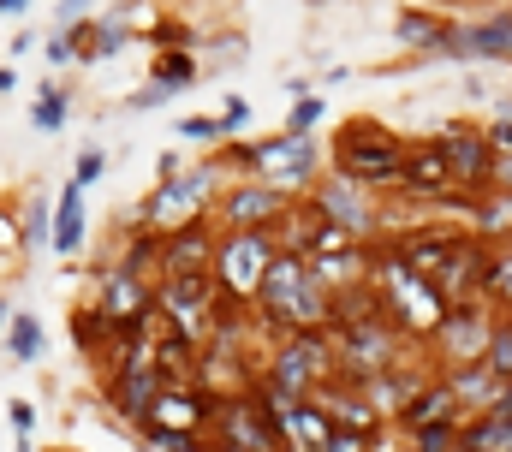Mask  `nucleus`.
Listing matches in <instances>:
<instances>
[{
  "label": "nucleus",
  "mask_w": 512,
  "mask_h": 452,
  "mask_svg": "<svg viewBox=\"0 0 512 452\" xmlns=\"http://www.w3.org/2000/svg\"><path fill=\"white\" fill-rule=\"evenodd\" d=\"M328 316H334V292L316 280L310 256L280 250L274 268H268V280H262V292H256V304H251L256 334L274 339V334H298V328H328Z\"/></svg>",
  "instance_id": "nucleus-1"
},
{
  "label": "nucleus",
  "mask_w": 512,
  "mask_h": 452,
  "mask_svg": "<svg viewBox=\"0 0 512 452\" xmlns=\"http://www.w3.org/2000/svg\"><path fill=\"white\" fill-rule=\"evenodd\" d=\"M370 286L382 292L393 328L411 339V345H429V334H435V328H441V316H447V292H441L435 280L411 274L387 244H376V256H370Z\"/></svg>",
  "instance_id": "nucleus-2"
},
{
  "label": "nucleus",
  "mask_w": 512,
  "mask_h": 452,
  "mask_svg": "<svg viewBox=\"0 0 512 452\" xmlns=\"http://www.w3.org/2000/svg\"><path fill=\"white\" fill-rule=\"evenodd\" d=\"M227 185H233L227 167H221L215 155H203V161L185 167L179 179H161V185L137 203V221L155 226L161 238H167V232H185V226H197V221H215V203H221Z\"/></svg>",
  "instance_id": "nucleus-3"
},
{
  "label": "nucleus",
  "mask_w": 512,
  "mask_h": 452,
  "mask_svg": "<svg viewBox=\"0 0 512 452\" xmlns=\"http://www.w3.org/2000/svg\"><path fill=\"white\" fill-rule=\"evenodd\" d=\"M256 357H262L256 363V381L262 387H280V393H298V399H316L334 381V334L328 328L274 334V339H262Z\"/></svg>",
  "instance_id": "nucleus-4"
},
{
  "label": "nucleus",
  "mask_w": 512,
  "mask_h": 452,
  "mask_svg": "<svg viewBox=\"0 0 512 452\" xmlns=\"http://www.w3.org/2000/svg\"><path fill=\"white\" fill-rule=\"evenodd\" d=\"M405 143H411V137L387 131L382 119H370V113H358V119H346V125L334 131L328 161H334V173H346V179H358V185H370V191L387 197V191H399Z\"/></svg>",
  "instance_id": "nucleus-5"
},
{
  "label": "nucleus",
  "mask_w": 512,
  "mask_h": 452,
  "mask_svg": "<svg viewBox=\"0 0 512 452\" xmlns=\"http://www.w3.org/2000/svg\"><path fill=\"white\" fill-rule=\"evenodd\" d=\"M155 316L167 334H179L191 351H203L221 322V286L215 274H167L155 280Z\"/></svg>",
  "instance_id": "nucleus-6"
},
{
  "label": "nucleus",
  "mask_w": 512,
  "mask_h": 452,
  "mask_svg": "<svg viewBox=\"0 0 512 452\" xmlns=\"http://www.w3.org/2000/svg\"><path fill=\"white\" fill-rule=\"evenodd\" d=\"M334 334V381H352L364 387L370 375H382L393 363H405L417 345L393 328V316H370V322H352V328H328Z\"/></svg>",
  "instance_id": "nucleus-7"
},
{
  "label": "nucleus",
  "mask_w": 512,
  "mask_h": 452,
  "mask_svg": "<svg viewBox=\"0 0 512 452\" xmlns=\"http://www.w3.org/2000/svg\"><path fill=\"white\" fill-rule=\"evenodd\" d=\"M310 203L322 209V221L340 226V232H346V238H358V244H382V238H387L382 191H370V185H358V179H346V173H334V167L310 185Z\"/></svg>",
  "instance_id": "nucleus-8"
},
{
  "label": "nucleus",
  "mask_w": 512,
  "mask_h": 452,
  "mask_svg": "<svg viewBox=\"0 0 512 452\" xmlns=\"http://www.w3.org/2000/svg\"><path fill=\"white\" fill-rule=\"evenodd\" d=\"M90 310L114 328V339L161 328V316H155V274H137V268H120V262H102V268H96V298H90Z\"/></svg>",
  "instance_id": "nucleus-9"
},
{
  "label": "nucleus",
  "mask_w": 512,
  "mask_h": 452,
  "mask_svg": "<svg viewBox=\"0 0 512 452\" xmlns=\"http://www.w3.org/2000/svg\"><path fill=\"white\" fill-rule=\"evenodd\" d=\"M274 256H280V238H274V232H221L215 268H209L215 286H221V298L251 310L256 292H262V280H268V268H274Z\"/></svg>",
  "instance_id": "nucleus-10"
},
{
  "label": "nucleus",
  "mask_w": 512,
  "mask_h": 452,
  "mask_svg": "<svg viewBox=\"0 0 512 452\" xmlns=\"http://www.w3.org/2000/svg\"><path fill=\"white\" fill-rule=\"evenodd\" d=\"M495 322H501V310L495 304H483V298H459V304H447V316H441V328L429 334V363L447 375V369H459V363H483V351H489V334H495Z\"/></svg>",
  "instance_id": "nucleus-11"
},
{
  "label": "nucleus",
  "mask_w": 512,
  "mask_h": 452,
  "mask_svg": "<svg viewBox=\"0 0 512 452\" xmlns=\"http://www.w3.org/2000/svg\"><path fill=\"white\" fill-rule=\"evenodd\" d=\"M435 143H441V155H447V167H453V191L483 197V191L501 185V155H495L483 119H447V125L435 131Z\"/></svg>",
  "instance_id": "nucleus-12"
},
{
  "label": "nucleus",
  "mask_w": 512,
  "mask_h": 452,
  "mask_svg": "<svg viewBox=\"0 0 512 452\" xmlns=\"http://www.w3.org/2000/svg\"><path fill=\"white\" fill-rule=\"evenodd\" d=\"M215 405H221V393H209V387H167L161 399H155V411H149V423L137 429V441L143 447H173V441H191V435H209L215 429Z\"/></svg>",
  "instance_id": "nucleus-13"
},
{
  "label": "nucleus",
  "mask_w": 512,
  "mask_h": 452,
  "mask_svg": "<svg viewBox=\"0 0 512 452\" xmlns=\"http://www.w3.org/2000/svg\"><path fill=\"white\" fill-rule=\"evenodd\" d=\"M322 143L316 137H292V131H274V137H256V179L280 185L286 197H310V185L322 179Z\"/></svg>",
  "instance_id": "nucleus-14"
},
{
  "label": "nucleus",
  "mask_w": 512,
  "mask_h": 452,
  "mask_svg": "<svg viewBox=\"0 0 512 452\" xmlns=\"http://www.w3.org/2000/svg\"><path fill=\"white\" fill-rule=\"evenodd\" d=\"M209 441H215V447H233V452H286L280 447V429H274V417H268V405H262L256 387L227 393V399L215 405Z\"/></svg>",
  "instance_id": "nucleus-15"
},
{
  "label": "nucleus",
  "mask_w": 512,
  "mask_h": 452,
  "mask_svg": "<svg viewBox=\"0 0 512 452\" xmlns=\"http://www.w3.org/2000/svg\"><path fill=\"white\" fill-rule=\"evenodd\" d=\"M292 203H298V197H286V191L268 185V179H233V185L221 191V203H215V226H221V232H274V226L286 221Z\"/></svg>",
  "instance_id": "nucleus-16"
},
{
  "label": "nucleus",
  "mask_w": 512,
  "mask_h": 452,
  "mask_svg": "<svg viewBox=\"0 0 512 452\" xmlns=\"http://www.w3.org/2000/svg\"><path fill=\"white\" fill-rule=\"evenodd\" d=\"M441 60H512V6H483L447 24Z\"/></svg>",
  "instance_id": "nucleus-17"
},
{
  "label": "nucleus",
  "mask_w": 512,
  "mask_h": 452,
  "mask_svg": "<svg viewBox=\"0 0 512 452\" xmlns=\"http://www.w3.org/2000/svg\"><path fill=\"white\" fill-rule=\"evenodd\" d=\"M459 238H465V221H411V226H399V232H387L382 244L411 268V274L435 280V274L447 268V256H453Z\"/></svg>",
  "instance_id": "nucleus-18"
},
{
  "label": "nucleus",
  "mask_w": 512,
  "mask_h": 452,
  "mask_svg": "<svg viewBox=\"0 0 512 452\" xmlns=\"http://www.w3.org/2000/svg\"><path fill=\"white\" fill-rule=\"evenodd\" d=\"M393 197H405L417 209H435V203L453 197V167H447L435 137H411L405 143V167H399V191Z\"/></svg>",
  "instance_id": "nucleus-19"
},
{
  "label": "nucleus",
  "mask_w": 512,
  "mask_h": 452,
  "mask_svg": "<svg viewBox=\"0 0 512 452\" xmlns=\"http://www.w3.org/2000/svg\"><path fill=\"white\" fill-rule=\"evenodd\" d=\"M215 244H221V226L215 221L167 232V238H161V268H155V280H167V274H209V268H215Z\"/></svg>",
  "instance_id": "nucleus-20"
},
{
  "label": "nucleus",
  "mask_w": 512,
  "mask_h": 452,
  "mask_svg": "<svg viewBox=\"0 0 512 452\" xmlns=\"http://www.w3.org/2000/svg\"><path fill=\"white\" fill-rule=\"evenodd\" d=\"M316 405L334 417V429L340 435H364V441H382L387 435V423H382V411L364 399V387H352V381H328L322 393H316Z\"/></svg>",
  "instance_id": "nucleus-21"
},
{
  "label": "nucleus",
  "mask_w": 512,
  "mask_h": 452,
  "mask_svg": "<svg viewBox=\"0 0 512 452\" xmlns=\"http://www.w3.org/2000/svg\"><path fill=\"white\" fill-rule=\"evenodd\" d=\"M447 12L435 6H399L393 12V42L411 54V60H441V42H447Z\"/></svg>",
  "instance_id": "nucleus-22"
},
{
  "label": "nucleus",
  "mask_w": 512,
  "mask_h": 452,
  "mask_svg": "<svg viewBox=\"0 0 512 452\" xmlns=\"http://www.w3.org/2000/svg\"><path fill=\"white\" fill-rule=\"evenodd\" d=\"M447 387H453V399H459L465 417H483V411H495L507 399L512 381H501L489 363H459V369H447Z\"/></svg>",
  "instance_id": "nucleus-23"
},
{
  "label": "nucleus",
  "mask_w": 512,
  "mask_h": 452,
  "mask_svg": "<svg viewBox=\"0 0 512 452\" xmlns=\"http://www.w3.org/2000/svg\"><path fill=\"white\" fill-rule=\"evenodd\" d=\"M131 36H137V30H131L120 12H102V18H84V24H72L78 66H96V60H114V54H126Z\"/></svg>",
  "instance_id": "nucleus-24"
},
{
  "label": "nucleus",
  "mask_w": 512,
  "mask_h": 452,
  "mask_svg": "<svg viewBox=\"0 0 512 452\" xmlns=\"http://www.w3.org/2000/svg\"><path fill=\"white\" fill-rule=\"evenodd\" d=\"M429 423H465V411H459V399H453V387H447V375H435L405 411H399V435H417V429H429Z\"/></svg>",
  "instance_id": "nucleus-25"
},
{
  "label": "nucleus",
  "mask_w": 512,
  "mask_h": 452,
  "mask_svg": "<svg viewBox=\"0 0 512 452\" xmlns=\"http://www.w3.org/2000/svg\"><path fill=\"white\" fill-rule=\"evenodd\" d=\"M84 238H90V209H84V185H60L54 191V256H78L84 250Z\"/></svg>",
  "instance_id": "nucleus-26"
},
{
  "label": "nucleus",
  "mask_w": 512,
  "mask_h": 452,
  "mask_svg": "<svg viewBox=\"0 0 512 452\" xmlns=\"http://www.w3.org/2000/svg\"><path fill=\"white\" fill-rule=\"evenodd\" d=\"M465 232H477L489 250L512 244V191H507V185H495V191L471 197V209H465Z\"/></svg>",
  "instance_id": "nucleus-27"
},
{
  "label": "nucleus",
  "mask_w": 512,
  "mask_h": 452,
  "mask_svg": "<svg viewBox=\"0 0 512 452\" xmlns=\"http://www.w3.org/2000/svg\"><path fill=\"white\" fill-rule=\"evenodd\" d=\"M149 84H161V90H173V96L197 90V84H203V60H197V48H161V54L149 60Z\"/></svg>",
  "instance_id": "nucleus-28"
},
{
  "label": "nucleus",
  "mask_w": 512,
  "mask_h": 452,
  "mask_svg": "<svg viewBox=\"0 0 512 452\" xmlns=\"http://www.w3.org/2000/svg\"><path fill=\"white\" fill-rule=\"evenodd\" d=\"M12 226H18V244L24 250H48L54 244V203L42 191H24V203L12 209Z\"/></svg>",
  "instance_id": "nucleus-29"
},
{
  "label": "nucleus",
  "mask_w": 512,
  "mask_h": 452,
  "mask_svg": "<svg viewBox=\"0 0 512 452\" xmlns=\"http://www.w3.org/2000/svg\"><path fill=\"white\" fill-rule=\"evenodd\" d=\"M42 345H48L42 322L30 310H12V322H6V357L12 363H42Z\"/></svg>",
  "instance_id": "nucleus-30"
},
{
  "label": "nucleus",
  "mask_w": 512,
  "mask_h": 452,
  "mask_svg": "<svg viewBox=\"0 0 512 452\" xmlns=\"http://www.w3.org/2000/svg\"><path fill=\"white\" fill-rule=\"evenodd\" d=\"M66 113H72V90L48 78V84L36 90V108H30V125H36L42 137H54V131H66Z\"/></svg>",
  "instance_id": "nucleus-31"
},
{
  "label": "nucleus",
  "mask_w": 512,
  "mask_h": 452,
  "mask_svg": "<svg viewBox=\"0 0 512 452\" xmlns=\"http://www.w3.org/2000/svg\"><path fill=\"white\" fill-rule=\"evenodd\" d=\"M483 304H495L501 316H512V244L489 250V268H483Z\"/></svg>",
  "instance_id": "nucleus-32"
},
{
  "label": "nucleus",
  "mask_w": 512,
  "mask_h": 452,
  "mask_svg": "<svg viewBox=\"0 0 512 452\" xmlns=\"http://www.w3.org/2000/svg\"><path fill=\"white\" fill-rule=\"evenodd\" d=\"M149 48L161 54V48H197V30L185 24V18H155L149 24Z\"/></svg>",
  "instance_id": "nucleus-33"
},
{
  "label": "nucleus",
  "mask_w": 512,
  "mask_h": 452,
  "mask_svg": "<svg viewBox=\"0 0 512 452\" xmlns=\"http://www.w3.org/2000/svg\"><path fill=\"white\" fill-rule=\"evenodd\" d=\"M173 131H179V143H197V149H209V155L221 149V119H209V113H191V119H179Z\"/></svg>",
  "instance_id": "nucleus-34"
},
{
  "label": "nucleus",
  "mask_w": 512,
  "mask_h": 452,
  "mask_svg": "<svg viewBox=\"0 0 512 452\" xmlns=\"http://www.w3.org/2000/svg\"><path fill=\"white\" fill-rule=\"evenodd\" d=\"M459 429L465 423H429V429H417L405 441H411V452H459Z\"/></svg>",
  "instance_id": "nucleus-35"
},
{
  "label": "nucleus",
  "mask_w": 512,
  "mask_h": 452,
  "mask_svg": "<svg viewBox=\"0 0 512 452\" xmlns=\"http://www.w3.org/2000/svg\"><path fill=\"white\" fill-rule=\"evenodd\" d=\"M483 363L501 375V381H512V316H501L495 322V334H489V351H483Z\"/></svg>",
  "instance_id": "nucleus-36"
},
{
  "label": "nucleus",
  "mask_w": 512,
  "mask_h": 452,
  "mask_svg": "<svg viewBox=\"0 0 512 452\" xmlns=\"http://www.w3.org/2000/svg\"><path fill=\"white\" fill-rule=\"evenodd\" d=\"M102 173H108V149H102V143H84V149H78V161H72V185H84V191H90Z\"/></svg>",
  "instance_id": "nucleus-37"
},
{
  "label": "nucleus",
  "mask_w": 512,
  "mask_h": 452,
  "mask_svg": "<svg viewBox=\"0 0 512 452\" xmlns=\"http://www.w3.org/2000/svg\"><path fill=\"white\" fill-rule=\"evenodd\" d=\"M322 96H304V102H292V113H286V125L280 131H292V137H316V125H322Z\"/></svg>",
  "instance_id": "nucleus-38"
},
{
  "label": "nucleus",
  "mask_w": 512,
  "mask_h": 452,
  "mask_svg": "<svg viewBox=\"0 0 512 452\" xmlns=\"http://www.w3.org/2000/svg\"><path fill=\"white\" fill-rule=\"evenodd\" d=\"M215 119H221V143H233V137H245V125H251L256 113H251V102H245V96H227Z\"/></svg>",
  "instance_id": "nucleus-39"
},
{
  "label": "nucleus",
  "mask_w": 512,
  "mask_h": 452,
  "mask_svg": "<svg viewBox=\"0 0 512 452\" xmlns=\"http://www.w3.org/2000/svg\"><path fill=\"white\" fill-rule=\"evenodd\" d=\"M42 54H48V66H78V42H72V30L42 36Z\"/></svg>",
  "instance_id": "nucleus-40"
},
{
  "label": "nucleus",
  "mask_w": 512,
  "mask_h": 452,
  "mask_svg": "<svg viewBox=\"0 0 512 452\" xmlns=\"http://www.w3.org/2000/svg\"><path fill=\"white\" fill-rule=\"evenodd\" d=\"M167 102H173V90H161V84H149V78H143V84H137V90H131V96H126V108H131V113L167 108Z\"/></svg>",
  "instance_id": "nucleus-41"
},
{
  "label": "nucleus",
  "mask_w": 512,
  "mask_h": 452,
  "mask_svg": "<svg viewBox=\"0 0 512 452\" xmlns=\"http://www.w3.org/2000/svg\"><path fill=\"white\" fill-rule=\"evenodd\" d=\"M90 6H96V0H60V6H54V30L84 24V18H90Z\"/></svg>",
  "instance_id": "nucleus-42"
},
{
  "label": "nucleus",
  "mask_w": 512,
  "mask_h": 452,
  "mask_svg": "<svg viewBox=\"0 0 512 452\" xmlns=\"http://www.w3.org/2000/svg\"><path fill=\"white\" fill-rule=\"evenodd\" d=\"M483 131H489L495 155H501V161H512V119H483Z\"/></svg>",
  "instance_id": "nucleus-43"
},
{
  "label": "nucleus",
  "mask_w": 512,
  "mask_h": 452,
  "mask_svg": "<svg viewBox=\"0 0 512 452\" xmlns=\"http://www.w3.org/2000/svg\"><path fill=\"white\" fill-rule=\"evenodd\" d=\"M322 452H382V447H376V441H364V435H340V429H334V441H328Z\"/></svg>",
  "instance_id": "nucleus-44"
},
{
  "label": "nucleus",
  "mask_w": 512,
  "mask_h": 452,
  "mask_svg": "<svg viewBox=\"0 0 512 452\" xmlns=\"http://www.w3.org/2000/svg\"><path fill=\"white\" fill-rule=\"evenodd\" d=\"M6 417H12V429H18V435H30V429H36V405H24V399H12V405H6Z\"/></svg>",
  "instance_id": "nucleus-45"
},
{
  "label": "nucleus",
  "mask_w": 512,
  "mask_h": 452,
  "mask_svg": "<svg viewBox=\"0 0 512 452\" xmlns=\"http://www.w3.org/2000/svg\"><path fill=\"white\" fill-rule=\"evenodd\" d=\"M209 48H215V54H245V36H239V30H215Z\"/></svg>",
  "instance_id": "nucleus-46"
},
{
  "label": "nucleus",
  "mask_w": 512,
  "mask_h": 452,
  "mask_svg": "<svg viewBox=\"0 0 512 452\" xmlns=\"http://www.w3.org/2000/svg\"><path fill=\"white\" fill-rule=\"evenodd\" d=\"M167 452H221V447H215L209 435H191V441H173V447H167Z\"/></svg>",
  "instance_id": "nucleus-47"
},
{
  "label": "nucleus",
  "mask_w": 512,
  "mask_h": 452,
  "mask_svg": "<svg viewBox=\"0 0 512 452\" xmlns=\"http://www.w3.org/2000/svg\"><path fill=\"white\" fill-rule=\"evenodd\" d=\"M304 96H316L310 78H286V102H304Z\"/></svg>",
  "instance_id": "nucleus-48"
},
{
  "label": "nucleus",
  "mask_w": 512,
  "mask_h": 452,
  "mask_svg": "<svg viewBox=\"0 0 512 452\" xmlns=\"http://www.w3.org/2000/svg\"><path fill=\"white\" fill-rule=\"evenodd\" d=\"M489 119H512V96H489Z\"/></svg>",
  "instance_id": "nucleus-49"
},
{
  "label": "nucleus",
  "mask_w": 512,
  "mask_h": 452,
  "mask_svg": "<svg viewBox=\"0 0 512 452\" xmlns=\"http://www.w3.org/2000/svg\"><path fill=\"white\" fill-rule=\"evenodd\" d=\"M12 90H18V72H12V66H0V96H12Z\"/></svg>",
  "instance_id": "nucleus-50"
},
{
  "label": "nucleus",
  "mask_w": 512,
  "mask_h": 452,
  "mask_svg": "<svg viewBox=\"0 0 512 452\" xmlns=\"http://www.w3.org/2000/svg\"><path fill=\"white\" fill-rule=\"evenodd\" d=\"M24 6H30V0H0V18H6V12H24Z\"/></svg>",
  "instance_id": "nucleus-51"
},
{
  "label": "nucleus",
  "mask_w": 512,
  "mask_h": 452,
  "mask_svg": "<svg viewBox=\"0 0 512 452\" xmlns=\"http://www.w3.org/2000/svg\"><path fill=\"white\" fill-rule=\"evenodd\" d=\"M501 185L512 191V161H501Z\"/></svg>",
  "instance_id": "nucleus-52"
},
{
  "label": "nucleus",
  "mask_w": 512,
  "mask_h": 452,
  "mask_svg": "<svg viewBox=\"0 0 512 452\" xmlns=\"http://www.w3.org/2000/svg\"><path fill=\"white\" fill-rule=\"evenodd\" d=\"M6 322H12V310H6V298H0V328H6Z\"/></svg>",
  "instance_id": "nucleus-53"
},
{
  "label": "nucleus",
  "mask_w": 512,
  "mask_h": 452,
  "mask_svg": "<svg viewBox=\"0 0 512 452\" xmlns=\"http://www.w3.org/2000/svg\"><path fill=\"white\" fill-rule=\"evenodd\" d=\"M54 452H78V447H54Z\"/></svg>",
  "instance_id": "nucleus-54"
},
{
  "label": "nucleus",
  "mask_w": 512,
  "mask_h": 452,
  "mask_svg": "<svg viewBox=\"0 0 512 452\" xmlns=\"http://www.w3.org/2000/svg\"><path fill=\"white\" fill-rule=\"evenodd\" d=\"M507 452H512V447H507Z\"/></svg>",
  "instance_id": "nucleus-55"
}]
</instances>
